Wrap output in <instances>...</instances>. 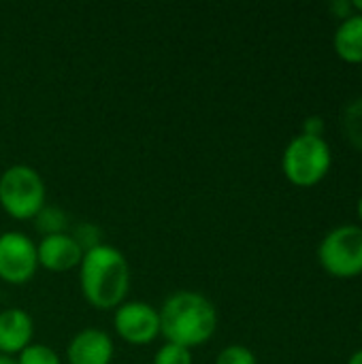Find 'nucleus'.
<instances>
[{
	"mask_svg": "<svg viewBox=\"0 0 362 364\" xmlns=\"http://www.w3.org/2000/svg\"><path fill=\"white\" fill-rule=\"evenodd\" d=\"M79 288L90 307L115 311L130 292V264L113 245L100 243L83 252L79 264Z\"/></svg>",
	"mask_w": 362,
	"mask_h": 364,
	"instance_id": "obj_1",
	"label": "nucleus"
},
{
	"mask_svg": "<svg viewBox=\"0 0 362 364\" xmlns=\"http://www.w3.org/2000/svg\"><path fill=\"white\" fill-rule=\"evenodd\" d=\"M160 314V335L166 343H177L188 350L201 348L218 331V309L201 292L177 290L164 299Z\"/></svg>",
	"mask_w": 362,
	"mask_h": 364,
	"instance_id": "obj_2",
	"label": "nucleus"
},
{
	"mask_svg": "<svg viewBox=\"0 0 362 364\" xmlns=\"http://www.w3.org/2000/svg\"><path fill=\"white\" fill-rule=\"evenodd\" d=\"M47 200V188L41 173L30 164H11L0 175V209L17 220H34Z\"/></svg>",
	"mask_w": 362,
	"mask_h": 364,
	"instance_id": "obj_3",
	"label": "nucleus"
},
{
	"mask_svg": "<svg viewBox=\"0 0 362 364\" xmlns=\"http://www.w3.org/2000/svg\"><path fill=\"white\" fill-rule=\"evenodd\" d=\"M331 147L322 136L299 134L284 149L282 168L286 179L297 188H312L320 183L331 171Z\"/></svg>",
	"mask_w": 362,
	"mask_h": 364,
	"instance_id": "obj_4",
	"label": "nucleus"
},
{
	"mask_svg": "<svg viewBox=\"0 0 362 364\" xmlns=\"http://www.w3.org/2000/svg\"><path fill=\"white\" fill-rule=\"evenodd\" d=\"M322 269L339 279L362 275V228L339 226L331 230L318 250Z\"/></svg>",
	"mask_w": 362,
	"mask_h": 364,
	"instance_id": "obj_5",
	"label": "nucleus"
},
{
	"mask_svg": "<svg viewBox=\"0 0 362 364\" xmlns=\"http://www.w3.org/2000/svg\"><path fill=\"white\" fill-rule=\"evenodd\" d=\"M36 243L19 232L6 230L0 235V282L9 286H23L38 273Z\"/></svg>",
	"mask_w": 362,
	"mask_h": 364,
	"instance_id": "obj_6",
	"label": "nucleus"
},
{
	"mask_svg": "<svg viewBox=\"0 0 362 364\" xmlns=\"http://www.w3.org/2000/svg\"><path fill=\"white\" fill-rule=\"evenodd\" d=\"M113 328L128 346H151L160 337V314L145 301H126L113 311Z\"/></svg>",
	"mask_w": 362,
	"mask_h": 364,
	"instance_id": "obj_7",
	"label": "nucleus"
},
{
	"mask_svg": "<svg viewBox=\"0 0 362 364\" xmlns=\"http://www.w3.org/2000/svg\"><path fill=\"white\" fill-rule=\"evenodd\" d=\"M38 267L51 273H68L79 269L83 258V247L70 232H55L41 237L36 243Z\"/></svg>",
	"mask_w": 362,
	"mask_h": 364,
	"instance_id": "obj_8",
	"label": "nucleus"
},
{
	"mask_svg": "<svg viewBox=\"0 0 362 364\" xmlns=\"http://www.w3.org/2000/svg\"><path fill=\"white\" fill-rule=\"evenodd\" d=\"M115 356V346L109 333L100 328L79 331L66 348L68 364H111Z\"/></svg>",
	"mask_w": 362,
	"mask_h": 364,
	"instance_id": "obj_9",
	"label": "nucleus"
},
{
	"mask_svg": "<svg viewBox=\"0 0 362 364\" xmlns=\"http://www.w3.org/2000/svg\"><path fill=\"white\" fill-rule=\"evenodd\" d=\"M30 343H34V320L19 307L0 311V354L15 358Z\"/></svg>",
	"mask_w": 362,
	"mask_h": 364,
	"instance_id": "obj_10",
	"label": "nucleus"
},
{
	"mask_svg": "<svg viewBox=\"0 0 362 364\" xmlns=\"http://www.w3.org/2000/svg\"><path fill=\"white\" fill-rule=\"evenodd\" d=\"M335 51L348 64H362V15L352 13L335 32Z\"/></svg>",
	"mask_w": 362,
	"mask_h": 364,
	"instance_id": "obj_11",
	"label": "nucleus"
},
{
	"mask_svg": "<svg viewBox=\"0 0 362 364\" xmlns=\"http://www.w3.org/2000/svg\"><path fill=\"white\" fill-rule=\"evenodd\" d=\"M344 132L348 141L362 151V98L348 105L344 113Z\"/></svg>",
	"mask_w": 362,
	"mask_h": 364,
	"instance_id": "obj_12",
	"label": "nucleus"
},
{
	"mask_svg": "<svg viewBox=\"0 0 362 364\" xmlns=\"http://www.w3.org/2000/svg\"><path fill=\"white\" fill-rule=\"evenodd\" d=\"M17 364H62L60 354L45 343H30L23 352L15 356Z\"/></svg>",
	"mask_w": 362,
	"mask_h": 364,
	"instance_id": "obj_13",
	"label": "nucleus"
},
{
	"mask_svg": "<svg viewBox=\"0 0 362 364\" xmlns=\"http://www.w3.org/2000/svg\"><path fill=\"white\" fill-rule=\"evenodd\" d=\"M36 222V228L43 232V237H47V235H55V232H66L64 230V222H66V218H64V213L60 211V209H51V207H43L41 209V213L34 218Z\"/></svg>",
	"mask_w": 362,
	"mask_h": 364,
	"instance_id": "obj_14",
	"label": "nucleus"
},
{
	"mask_svg": "<svg viewBox=\"0 0 362 364\" xmlns=\"http://www.w3.org/2000/svg\"><path fill=\"white\" fill-rule=\"evenodd\" d=\"M154 364H194L192 363V350L177 346V343H164L158 348Z\"/></svg>",
	"mask_w": 362,
	"mask_h": 364,
	"instance_id": "obj_15",
	"label": "nucleus"
},
{
	"mask_svg": "<svg viewBox=\"0 0 362 364\" xmlns=\"http://www.w3.org/2000/svg\"><path fill=\"white\" fill-rule=\"evenodd\" d=\"M215 364H258V360L256 354L245 346H226L218 354Z\"/></svg>",
	"mask_w": 362,
	"mask_h": 364,
	"instance_id": "obj_16",
	"label": "nucleus"
},
{
	"mask_svg": "<svg viewBox=\"0 0 362 364\" xmlns=\"http://www.w3.org/2000/svg\"><path fill=\"white\" fill-rule=\"evenodd\" d=\"M303 134L309 136H322L324 134V119L322 117H307L303 126Z\"/></svg>",
	"mask_w": 362,
	"mask_h": 364,
	"instance_id": "obj_17",
	"label": "nucleus"
},
{
	"mask_svg": "<svg viewBox=\"0 0 362 364\" xmlns=\"http://www.w3.org/2000/svg\"><path fill=\"white\" fill-rule=\"evenodd\" d=\"M331 11L337 15V17H341V21L344 19H348L354 11H352V2H335V4H331Z\"/></svg>",
	"mask_w": 362,
	"mask_h": 364,
	"instance_id": "obj_18",
	"label": "nucleus"
},
{
	"mask_svg": "<svg viewBox=\"0 0 362 364\" xmlns=\"http://www.w3.org/2000/svg\"><path fill=\"white\" fill-rule=\"evenodd\" d=\"M348 364H362V350H358V352L348 360Z\"/></svg>",
	"mask_w": 362,
	"mask_h": 364,
	"instance_id": "obj_19",
	"label": "nucleus"
},
{
	"mask_svg": "<svg viewBox=\"0 0 362 364\" xmlns=\"http://www.w3.org/2000/svg\"><path fill=\"white\" fill-rule=\"evenodd\" d=\"M352 11H354L356 15H362V0H356V2H352Z\"/></svg>",
	"mask_w": 362,
	"mask_h": 364,
	"instance_id": "obj_20",
	"label": "nucleus"
},
{
	"mask_svg": "<svg viewBox=\"0 0 362 364\" xmlns=\"http://www.w3.org/2000/svg\"><path fill=\"white\" fill-rule=\"evenodd\" d=\"M0 364H17V363H15V358H11V356H2V354H0Z\"/></svg>",
	"mask_w": 362,
	"mask_h": 364,
	"instance_id": "obj_21",
	"label": "nucleus"
},
{
	"mask_svg": "<svg viewBox=\"0 0 362 364\" xmlns=\"http://www.w3.org/2000/svg\"><path fill=\"white\" fill-rule=\"evenodd\" d=\"M358 218H361V222H362V198L358 200Z\"/></svg>",
	"mask_w": 362,
	"mask_h": 364,
	"instance_id": "obj_22",
	"label": "nucleus"
}]
</instances>
